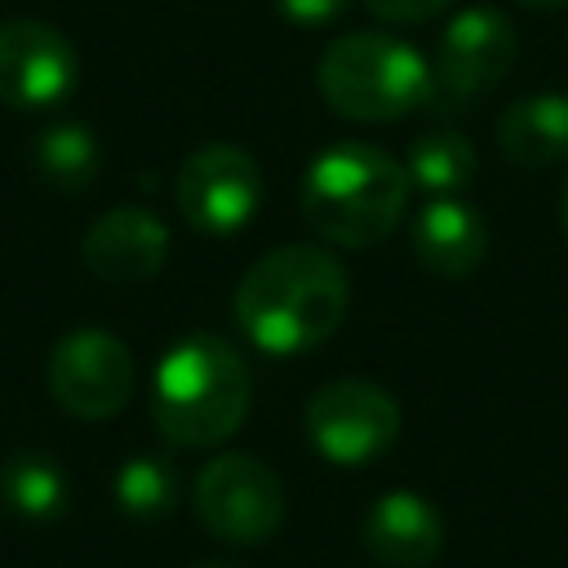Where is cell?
Wrapping results in <instances>:
<instances>
[{
    "label": "cell",
    "instance_id": "obj_1",
    "mask_svg": "<svg viewBox=\"0 0 568 568\" xmlns=\"http://www.w3.org/2000/svg\"><path fill=\"white\" fill-rule=\"evenodd\" d=\"M346 302L351 280L333 253L284 244L244 271L235 288V324L266 355H302L337 333Z\"/></svg>",
    "mask_w": 568,
    "mask_h": 568
},
{
    "label": "cell",
    "instance_id": "obj_2",
    "mask_svg": "<svg viewBox=\"0 0 568 568\" xmlns=\"http://www.w3.org/2000/svg\"><path fill=\"white\" fill-rule=\"evenodd\" d=\"M408 169L368 142H337L320 151L302 182V217L337 248L382 244L408 209Z\"/></svg>",
    "mask_w": 568,
    "mask_h": 568
},
{
    "label": "cell",
    "instance_id": "obj_3",
    "mask_svg": "<svg viewBox=\"0 0 568 568\" xmlns=\"http://www.w3.org/2000/svg\"><path fill=\"white\" fill-rule=\"evenodd\" d=\"M253 399L240 351L213 333L182 337L155 368L151 417L178 448H209L240 430Z\"/></svg>",
    "mask_w": 568,
    "mask_h": 568
},
{
    "label": "cell",
    "instance_id": "obj_4",
    "mask_svg": "<svg viewBox=\"0 0 568 568\" xmlns=\"http://www.w3.org/2000/svg\"><path fill=\"white\" fill-rule=\"evenodd\" d=\"M324 102L359 124H382L430 102V67L422 53L382 31L337 36L315 67Z\"/></svg>",
    "mask_w": 568,
    "mask_h": 568
},
{
    "label": "cell",
    "instance_id": "obj_5",
    "mask_svg": "<svg viewBox=\"0 0 568 568\" xmlns=\"http://www.w3.org/2000/svg\"><path fill=\"white\" fill-rule=\"evenodd\" d=\"M191 506H195V519L213 537L231 546H253L280 532L288 501H284L280 475L266 462L248 453H222L200 466Z\"/></svg>",
    "mask_w": 568,
    "mask_h": 568
},
{
    "label": "cell",
    "instance_id": "obj_6",
    "mask_svg": "<svg viewBox=\"0 0 568 568\" xmlns=\"http://www.w3.org/2000/svg\"><path fill=\"white\" fill-rule=\"evenodd\" d=\"M399 435V404L368 377H337L306 404V439L337 466L382 457Z\"/></svg>",
    "mask_w": 568,
    "mask_h": 568
},
{
    "label": "cell",
    "instance_id": "obj_7",
    "mask_svg": "<svg viewBox=\"0 0 568 568\" xmlns=\"http://www.w3.org/2000/svg\"><path fill=\"white\" fill-rule=\"evenodd\" d=\"M515 53H519V40L506 13L488 4L462 9L439 36L435 67H430V102L466 106L484 98L497 80H506V71L515 67Z\"/></svg>",
    "mask_w": 568,
    "mask_h": 568
},
{
    "label": "cell",
    "instance_id": "obj_8",
    "mask_svg": "<svg viewBox=\"0 0 568 568\" xmlns=\"http://www.w3.org/2000/svg\"><path fill=\"white\" fill-rule=\"evenodd\" d=\"M49 390L71 417L106 422L133 395V355L106 328H71L49 351Z\"/></svg>",
    "mask_w": 568,
    "mask_h": 568
},
{
    "label": "cell",
    "instance_id": "obj_9",
    "mask_svg": "<svg viewBox=\"0 0 568 568\" xmlns=\"http://www.w3.org/2000/svg\"><path fill=\"white\" fill-rule=\"evenodd\" d=\"M262 204V173L248 151L209 142L178 169V209L200 235H235Z\"/></svg>",
    "mask_w": 568,
    "mask_h": 568
},
{
    "label": "cell",
    "instance_id": "obj_10",
    "mask_svg": "<svg viewBox=\"0 0 568 568\" xmlns=\"http://www.w3.org/2000/svg\"><path fill=\"white\" fill-rule=\"evenodd\" d=\"M80 80L75 44L40 18L0 22V102L4 106H53Z\"/></svg>",
    "mask_w": 568,
    "mask_h": 568
},
{
    "label": "cell",
    "instance_id": "obj_11",
    "mask_svg": "<svg viewBox=\"0 0 568 568\" xmlns=\"http://www.w3.org/2000/svg\"><path fill=\"white\" fill-rule=\"evenodd\" d=\"M80 257H84L89 275H98L102 284H142L164 266L169 231L151 209L124 204V209L102 213L89 226Z\"/></svg>",
    "mask_w": 568,
    "mask_h": 568
},
{
    "label": "cell",
    "instance_id": "obj_12",
    "mask_svg": "<svg viewBox=\"0 0 568 568\" xmlns=\"http://www.w3.org/2000/svg\"><path fill=\"white\" fill-rule=\"evenodd\" d=\"M359 537L382 568H426L444 550V519L417 493H386L368 506Z\"/></svg>",
    "mask_w": 568,
    "mask_h": 568
},
{
    "label": "cell",
    "instance_id": "obj_13",
    "mask_svg": "<svg viewBox=\"0 0 568 568\" xmlns=\"http://www.w3.org/2000/svg\"><path fill=\"white\" fill-rule=\"evenodd\" d=\"M413 253L417 262L439 275V280H462L470 275L484 253H488V226L484 217L453 195L430 200L417 217H413Z\"/></svg>",
    "mask_w": 568,
    "mask_h": 568
},
{
    "label": "cell",
    "instance_id": "obj_14",
    "mask_svg": "<svg viewBox=\"0 0 568 568\" xmlns=\"http://www.w3.org/2000/svg\"><path fill=\"white\" fill-rule=\"evenodd\" d=\"M497 146L510 164L546 169L568 155V98L564 93H532L501 111Z\"/></svg>",
    "mask_w": 568,
    "mask_h": 568
},
{
    "label": "cell",
    "instance_id": "obj_15",
    "mask_svg": "<svg viewBox=\"0 0 568 568\" xmlns=\"http://www.w3.org/2000/svg\"><path fill=\"white\" fill-rule=\"evenodd\" d=\"M0 497L13 515L31 519V524H49L67 510V475L53 457L44 453H18L4 462L0 470Z\"/></svg>",
    "mask_w": 568,
    "mask_h": 568
},
{
    "label": "cell",
    "instance_id": "obj_16",
    "mask_svg": "<svg viewBox=\"0 0 568 568\" xmlns=\"http://www.w3.org/2000/svg\"><path fill=\"white\" fill-rule=\"evenodd\" d=\"M36 169L53 191L75 195L98 178V138L80 120L49 124L36 138Z\"/></svg>",
    "mask_w": 568,
    "mask_h": 568
},
{
    "label": "cell",
    "instance_id": "obj_17",
    "mask_svg": "<svg viewBox=\"0 0 568 568\" xmlns=\"http://www.w3.org/2000/svg\"><path fill=\"white\" fill-rule=\"evenodd\" d=\"M408 182L430 195H453L475 178V146L457 129H430L408 146Z\"/></svg>",
    "mask_w": 568,
    "mask_h": 568
},
{
    "label": "cell",
    "instance_id": "obj_18",
    "mask_svg": "<svg viewBox=\"0 0 568 568\" xmlns=\"http://www.w3.org/2000/svg\"><path fill=\"white\" fill-rule=\"evenodd\" d=\"M178 470L164 457H129L115 470V506L138 519V524H155L178 506Z\"/></svg>",
    "mask_w": 568,
    "mask_h": 568
},
{
    "label": "cell",
    "instance_id": "obj_19",
    "mask_svg": "<svg viewBox=\"0 0 568 568\" xmlns=\"http://www.w3.org/2000/svg\"><path fill=\"white\" fill-rule=\"evenodd\" d=\"M364 4H368L373 18H382L390 27H417L435 13H444L453 0H364Z\"/></svg>",
    "mask_w": 568,
    "mask_h": 568
},
{
    "label": "cell",
    "instance_id": "obj_20",
    "mask_svg": "<svg viewBox=\"0 0 568 568\" xmlns=\"http://www.w3.org/2000/svg\"><path fill=\"white\" fill-rule=\"evenodd\" d=\"M275 4L297 27H324V22H337L351 9V0H275Z\"/></svg>",
    "mask_w": 568,
    "mask_h": 568
},
{
    "label": "cell",
    "instance_id": "obj_21",
    "mask_svg": "<svg viewBox=\"0 0 568 568\" xmlns=\"http://www.w3.org/2000/svg\"><path fill=\"white\" fill-rule=\"evenodd\" d=\"M515 4H524V9H537V13H555V9H564L568 0H515Z\"/></svg>",
    "mask_w": 568,
    "mask_h": 568
},
{
    "label": "cell",
    "instance_id": "obj_22",
    "mask_svg": "<svg viewBox=\"0 0 568 568\" xmlns=\"http://www.w3.org/2000/svg\"><path fill=\"white\" fill-rule=\"evenodd\" d=\"M195 568H235V564H222V559H209V564H195Z\"/></svg>",
    "mask_w": 568,
    "mask_h": 568
},
{
    "label": "cell",
    "instance_id": "obj_23",
    "mask_svg": "<svg viewBox=\"0 0 568 568\" xmlns=\"http://www.w3.org/2000/svg\"><path fill=\"white\" fill-rule=\"evenodd\" d=\"M559 213H564V231H568V186H564V209Z\"/></svg>",
    "mask_w": 568,
    "mask_h": 568
}]
</instances>
